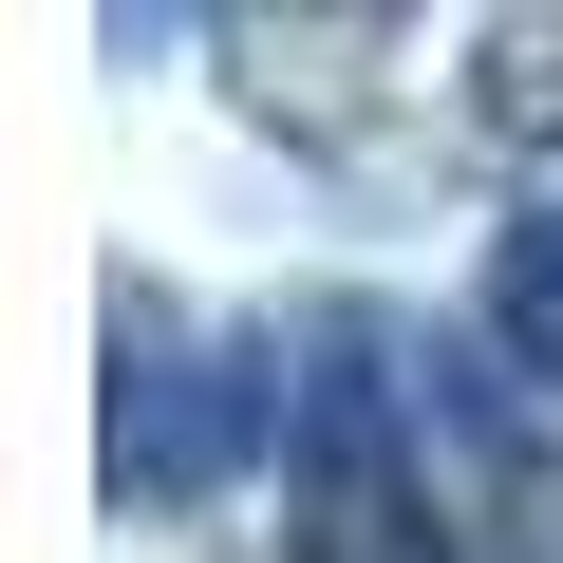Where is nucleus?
<instances>
[{"mask_svg": "<svg viewBox=\"0 0 563 563\" xmlns=\"http://www.w3.org/2000/svg\"><path fill=\"white\" fill-rule=\"evenodd\" d=\"M470 57H488V76H470L488 132H563V20H488Z\"/></svg>", "mask_w": 563, "mask_h": 563, "instance_id": "5", "label": "nucleus"}, {"mask_svg": "<svg viewBox=\"0 0 563 563\" xmlns=\"http://www.w3.org/2000/svg\"><path fill=\"white\" fill-rule=\"evenodd\" d=\"M282 563H470L413 432V339L376 301L282 320Z\"/></svg>", "mask_w": 563, "mask_h": 563, "instance_id": "1", "label": "nucleus"}, {"mask_svg": "<svg viewBox=\"0 0 563 563\" xmlns=\"http://www.w3.org/2000/svg\"><path fill=\"white\" fill-rule=\"evenodd\" d=\"M470 339L563 413V188H526L507 225H488V282H470Z\"/></svg>", "mask_w": 563, "mask_h": 563, "instance_id": "4", "label": "nucleus"}, {"mask_svg": "<svg viewBox=\"0 0 563 563\" xmlns=\"http://www.w3.org/2000/svg\"><path fill=\"white\" fill-rule=\"evenodd\" d=\"M413 432H432V507L470 563H563V451H544V395L488 357V339H413Z\"/></svg>", "mask_w": 563, "mask_h": 563, "instance_id": "3", "label": "nucleus"}, {"mask_svg": "<svg viewBox=\"0 0 563 563\" xmlns=\"http://www.w3.org/2000/svg\"><path fill=\"white\" fill-rule=\"evenodd\" d=\"M263 432H282V339H225L169 282H113V413H95L113 507H225Z\"/></svg>", "mask_w": 563, "mask_h": 563, "instance_id": "2", "label": "nucleus"}]
</instances>
